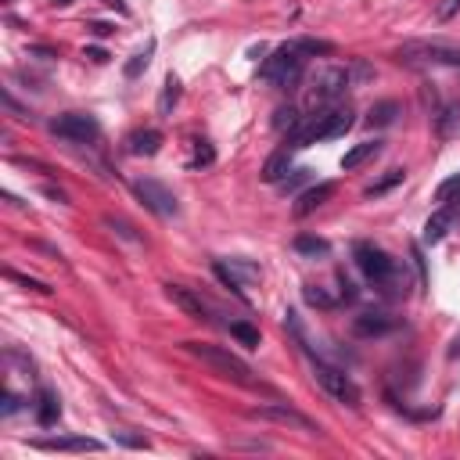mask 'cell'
<instances>
[{"instance_id": "6da1fadb", "label": "cell", "mask_w": 460, "mask_h": 460, "mask_svg": "<svg viewBox=\"0 0 460 460\" xmlns=\"http://www.w3.org/2000/svg\"><path fill=\"white\" fill-rule=\"evenodd\" d=\"M353 259L360 266V274L367 277L374 288H382L392 298L406 295V274H399V263H395L388 252H382V248L371 245V241H356L353 245Z\"/></svg>"}, {"instance_id": "7a4b0ae2", "label": "cell", "mask_w": 460, "mask_h": 460, "mask_svg": "<svg viewBox=\"0 0 460 460\" xmlns=\"http://www.w3.org/2000/svg\"><path fill=\"white\" fill-rule=\"evenodd\" d=\"M184 345H187L191 356H198L201 363H209L219 377L237 382V385H252V367L241 356H234V353H227V349H219V345H201V342H184Z\"/></svg>"}, {"instance_id": "3957f363", "label": "cell", "mask_w": 460, "mask_h": 460, "mask_svg": "<svg viewBox=\"0 0 460 460\" xmlns=\"http://www.w3.org/2000/svg\"><path fill=\"white\" fill-rule=\"evenodd\" d=\"M395 58L403 65H453L460 69V43H442V40H414L403 43Z\"/></svg>"}, {"instance_id": "277c9868", "label": "cell", "mask_w": 460, "mask_h": 460, "mask_svg": "<svg viewBox=\"0 0 460 460\" xmlns=\"http://www.w3.org/2000/svg\"><path fill=\"white\" fill-rule=\"evenodd\" d=\"M303 69H306L303 54H298L292 43H284L281 51H274V58L263 61L259 76L266 79V83L281 87V90H292V87H298V79H303Z\"/></svg>"}, {"instance_id": "5b68a950", "label": "cell", "mask_w": 460, "mask_h": 460, "mask_svg": "<svg viewBox=\"0 0 460 460\" xmlns=\"http://www.w3.org/2000/svg\"><path fill=\"white\" fill-rule=\"evenodd\" d=\"M313 374H316L320 388H324L335 403H342V406H349V410L360 406V385H356L342 367H335V363H324V360H313Z\"/></svg>"}, {"instance_id": "8992f818", "label": "cell", "mask_w": 460, "mask_h": 460, "mask_svg": "<svg viewBox=\"0 0 460 460\" xmlns=\"http://www.w3.org/2000/svg\"><path fill=\"white\" fill-rule=\"evenodd\" d=\"M353 87V79H349V65L342 69V65H335V69H324L320 76L313 79V90H309V108H331L342 94Z\"/></svg>"}, {"instance_id": "52a82bcc", "label": "cell", "mask_w": 460, "mask_h": 460, "mask_svg": "<svg viewBox=\"0 0 460 460\" xmlns=\"http://www.w3.org/2000/svg\"><path fill=\"white\" fill-rule=\"evenodd\" d=\"M51 133L69 140V144H94V140L101 137V126L87 112H65V116L51 119Z\"/></svg>"}, {"instance_id": "ba28073f", "label": "cell", "mask_w": 460, "mask_h": 460, "mask_svg": "<svg viewBox=\"0 0 460 460\" xmlns=\"http://www.w3.org/2000/svg\"><path fill=\"white\" fill-rule=\"evenodd\" d=\"M133 195L144 201L155 216H162V219H169V216L180 212L177 195H173L166 184H158V180H137V184H133Z\"/></svg>"}, {"instance_id": "9c48e42d", "label": "cell", "mask_w": 460, "mask_h": 460, "mask_svg": "<svg viewBox=\"0 0 460 460\" xmlns=\"http://www.w3.org/2000/svg\"><path fill=\"white\" fill-rule=\"evenodd\" d=\"M248 417L252 421H274V424H288V428H298V432H320L306 414H298V410L292 406H284V403H270V406H256V410H248Z\"/></svg>"}, {"instance_id": "30bf717a", "label": "cell", "mask_w": 460, "mask_h": 460, "mask_svg": "<svg viewBox=\"0 0 460 460\" xmlns=\"http://www.w3.org/2000/svg\"><path fill=\"white\" fill-rule=\"evenodd\" d=\"M33 446L47 450V453H98L101 442L87 439V435H58V439H36Z\"/></svg>"}, {"instance_id": "8fae6325", "label": "cell", "mask_w": 460, "mask_h": 460, "mask_svg": "<svg viewBox=\"0 0 460 460\" xmlns=\"http://www.w3.org/2000/svg\"><path fill=\"white\" fill-rule=\"evenodd\" d=\"M166 295L177 303L191 320H209V306L201 303V295H195V292H187V288H180V284H166Z\"/></svg>"}, {"instance_id": "7c38bea8", "label": "cell", "mask_w": 460, "mask_h": 460, "mask_svg": "<svg viewBox=\"0 0 460 460\" xmlns=\"http://www.w3.org/2000/svg\"><path fill=\"white\" fill-rule=\"evenodd\" d=\"M335 191H338L335 184H316V187H309V191H303V195H298V201H295V216L303 219V216L316 212L320 205H327L331 198H335Z\"/></svg>"}, {"instance_id": "4fadbf2b", "label": "cell", "mask_w": 460, "mask_h": 460, "mask_svg": "<svg viewBox=\"0 0 460 460\" xmlns=\"http://www.w3.org/2000/svg\"><path fill=\"white\" fill-rule=\"evenodd\" d=\"M392 327H395V320L385 313H360L353 320V335L356 338H377V335H388Z\"/></svg>"}, {"instance_id": "5bb4252c", "label": "cell", "mask_w": 460, "mask_h": 460, "mask_svg": "<svg viewBox=\"0 0 460 460\" xmlns=\"http://www.w3.org/2000/svg\"><path fill=\"white\" fill-rule=\"evenodd\" d=\"M158 148H162V133L158 130H133L130 137H126V151L130 155H144V158H151V155H158Z\"/></svg>"}, {"instance_id": "9a60e30c", "label": "cell", "mask_w": 460, "mask_h": 460, "mask_svg": "<svg viewBox=\"0 0 460 460\" xmlns=\"http://www.w3.org/2000/svg\"><path fill=\"white\" fill-rule=\"evenodd\" d=\"M374 155H382V140H363V144L349 148V151L342 155V169H345V173H353V169H360L363 162H371Z\"/></svg>"}, {"instance_id": "2e32d148", "label": "cell", "mask_w": 460, "mask_h": 460, "mask_svg": "<svg viewBox=\"0 0 460 460\" xmlns=\"http://www.w3.org/2000/svg\"><path fill=\"white\" fill-rule=\"evenodd\" d=\"M450 227H453V209L446 205V209H439V212L424 223V245H439L442 237L450 234Z\"/></svg>"}, {"instance_id": "e0dca14e", "label": "cell", "mask_w": 460, "mask_h": 460, "mask_svg": "<svg viewBox=\"0 0 460 460\" xmlns=\"http://www.w3.org/2000/svg\"><path fill=\"white\" fill-rule=\"evenodd\" d=\"M288 169H292V148H284V151H277V155L266 158V166H263L259 177H263L266 184H281L284 177H288Z\"/></svg>"}, {"instance_id": "ac0fdd59", "label": "cell", "mask_w": 460, "mask_h": 460, "mask_svg": "<svg viewBox=\"0 0 460 460\" xmlns=\"http://www.w3.org/2000/svg\"><path fill=\"white\" fill-rule=\"evenodd\" d=\"M399 116H403V105L399 101H377L371 112H367V122L371 126H392Z\"/></svg>"}, {"instance_id": "d6986e66", "label": "cell", "mask_w": 460, "mask_h": 460, "mask_svg": "<svg viewBox=\"0 0 460 460\" xmlns=\"http://www.w3.org/2000/svg\"><path fill=\"white\" fill-rule=\"evenodd\" d=\"M58 414H61L58 395H54V392H40V410H36V421H40L43 428H51V424H58Z\"/></svg>"}, {"instance_id": "ffe728a7", "label": "cell", "mask_w": 460, "mask_h": 460, "mask_svg": "<svg viewBox=\"0 0 460 460\" xmlns=\"http://www.w3.org/2000/svg\"><path fill=\"white\" fill-rule=\"evenodd\" d=\"M295 252H303V256H327L331 252V245L324 241V237H313V234H298L295 237Z\"/></svg>"}, {"instance_id": "44dd1931", "label": "cell", "mask_w": 460, "mask_h": 460, "mask_svg": "<svg viewBox=\"0 0 460 460\" xmlns=\"http://www.w3.org/2000/svg\"><path fill=\"white\" fill-rule=\"evenodd\" d=\"M298 122H303V112H298L295 105H284L274 112V130H281V133H292Z\"/></svg>"}, {"instance_id": "7402d4cb", "label": "cell", "mask_w": 460, "mask_h": 460, "mask_svg": "<svg viewBox=\"0 0 460 460\" xmlns=\"http://www.w3.org/2000/svg\"><path fill=\"white\" fill-rule=\"evenodd\" d=\"M292 47L298 54H320V58L335 54V43H331V40H316V36H303V40H295Z\"/></svg>"}, {"instance_id": "603a6c76", "label": "cell", "mask_w": 460, "mask_h": 460, "mask_svg": "<svg viewBox=\"0 0 460 460\" xmlns=\"http://www.w3.org/2000/svg\"><path fill=\"white\" fill-rule=\"evenodd\" d=\"M177 101H180V79H177V76H169V79H166V87H162V98H158V116H169Z\"/></svg>"}, {"instance_id": "cb8c5ba5", "label": "cell", "mask_w": 460, "mask_h": 460, "mask_svg": "<svg viewBox=\"0 0 460 460\" xmlns=\"http://www.w3.org/2000/svg\"><path fill=\"white\" fill-rule=\"evenodd\" d=\"M403 177H406V169H388V173H385V177H382V180H377V184H371V187H367V191H363V195H367V198H377V195H385V191H392V187H395V184H403Z\"/></svg>"}, {"instance_id": "d4e9b609", "label": "cell", "mask_w": 460, "mask_h": 460, "mask_svg": "<svg viewBox=\"0 0 460 460\" xmlns=\"http://www.w3.org/2000/svg\"><path fill=\"white\" fill-rule=\"evenodd\" d=\"M151 54H155V40L144 47V51H137L130 61H126V69H122V72H126V79H137L140 72H144V69H148V61H151Z\"/></svg>"}, {"instance_id": "484cf974", "label": "cell", "mask_w": 460, "mask_h": 460, "mask_svg": "<svg viewBox=\"0 0 460 460\" xmlns=\"http://www.w3.org/2000/svg\"><path fill=\"white\" fill-rule=\"evenodd\" d=\"M227 270L241 281V284H252V281H259V266L256 263H248V259H230Z\"/></svg>"}, {"instance_id": "4316f807", "label": "cell", "mask_w": 460, "mask_h": 460, "mask_svg": "<svg viewBox=\"0 0 460 460\" xmlns=\"http://www.w3.org/2000/svg\"><path fill=\"white\" fill-rule=\"evenodd\" d=\"M230 335L241 342V345H248V349H259V331L252 327V324H241V320H234L230 324Z\"/></svg>"}, {"instance_id": "83f0119b", "label": "cell", "mask_w": 460, "mask_h": 460, "mask_svg": "<svg viewBox=\"0 0 460 460\" xmlns=\"http://www.w3.org/2000/svg\"><path fill=\"white\" fill-rule=\"evenodd\" d=\"M349 79H353V87H363V83H371L374 79V65L371 61H349Z\"/></svg>"}, {"instance_id": "f1b7e54d", "label": "cell", "mask_w": 460, "mask_h": 460, "mask_svg": "<svg viewBox=\"0 0 460 460\" xmlns=\"http://www.w3.org/2000/svg\"><path fill=\"white\" fill-rule=\"evenodd\" d=\"M435 119H439V133L442 137H453L460 130V108H446V112L435 116Z\"/></svg>"}, {"instance_id": "f546056e", "label": "cell", "mask_w": 460, "mask_h": 460, "mask_svg": "<svg viewBox=\"0 0 460 460\" xmlns=\"http://www.w3.org/2000/svg\"><path fill=\"white\" fill-rule=\"evenodd\" d=\"M212 270H216V277L223 281V288H230V292H234L237 298H245V284H241V281H237V277L230 274V270H227V263H216Z\"/></svg>"}, {"instance_id": "4dcf8cb0", "label": "cell", "mask_w": 460, "mask_h": 460, "mask_svg": "<svg viewBox=\"0 0 460 460\" xmlns=\"http://www.w3.org/2000/svg\"><path fill=\"white\" fill-rule=\"evenodd\" d=\"M457 195H460V173H453L450 180H442L435 187V201H453Z\"/></svg>"}, {"instance_id": "1f68e13d", "label": "cell", "mask_w": 460, "mask_h": 460, "mask_svg": "<svg viewBox=\"0 0 460 460\" xmlns=\"http://www.w3.org/2000/svg\"><path fill=\"white\" fill-rule=\"evenodd\" d=\"M303 295H306V303H309V306H316V309H331V306H335V298H331L324 288H316V284H309V288H306Z\"/></svg>"}, {"instance_id": "d6a6232c", "label": "cell", "mask_w": 460, "mask_h": 460, "mask_svg": "<svg viewBox=\"0 0 460 460\" xmlns=\"http://www.w3.org/2000/svg\"><path fill=\"white\" fill-rule=\"evenodd\" d=\"M212 158H216V151L209 148V140H198V151H195V158H191V166L198 169V166H212Z\"/></svg>"}, {"instance_id": "836d02e7", "label": "cell", "mask_w": 460, "mask_h": 460, "mask_svg": "<svg viewBox=\"0 0 460 460\" xmlns=\"http://www.w3.org/2000/svg\"><path fill=\"white\" fill-rule=\"evenodd\" d=\"M8 277H11V281H19V284H22V288H29V292H43V295H47V292H51V288H47V284H43V281H33V277H22V274H14V270H8Z\"/></svg>"}, {"instance_id": "e575fe53", "label": "cell", "mask_w": 460, "mask_h": 460, "mask_svg": "<svg viewBox=\"0 0 460 460\" xmlns=\"http://www.w3.org/2000/svg\"><path fill=\"white\" fill-rule=\"evenodd\" d=\"M306 180H309V169H298V173H292V177H284L281 187H284V191H298Z\"/></svg>"}, {"instance_id": "d590c367", "label": "cell", "mask_w": 460, "mask_h": 460, "mask_svg": "<svg viewBox=\"0 0 460 460\" xmlns=\"http://www.w3.org/2000/svg\"><path fill=\"white\" fill-rule=\"evenodd\" d=\"M457 11H460V0H442V4L435 8V19H439V22H450Z\"/></svg>"}, {"instance_id": "8d00e7d4", "label": "cell", "mask_w": 460, "mask_h": 460, "mask_svg": "<svg viewBox=\"0 0 460 460\" xmlns=\"http://www.w3.org/2000/svg\"><path fill=\"white\" fill-rule=\"evenodd\" d=\"M105 223L112 227V230H119V234L126 237V241H140V237L133 234V227H130V223H122V219H112V216H105Z\"/></svg>"}, {"instance_id": "74e56055", "label": "cell", "mask_w": 460, "mask_h": 460, "mask_svg": "<svg viewBox=\"0 0 460 460\" xmlns=\"http://www.w3.org/2000/svg\"><path fill=\"white\" fill-rule=\"evenodd\" d=\"M4 105H8V112H14V116H19V119H29V112H25V108H22L19 101H14V98H11V94H8V90H4Z\"/></svg>"}, {"instance_id": "f35d334b", "label": "cell", "mask_w": 460, "mask_h": 460, "mask_svg": "<svg viewBox=\"0 0 460 460\" xmlns=\"http://www.w3.org/2000/svg\"><path fill=\"white\" fill-rule=\"evenodd\" d=\"M87 29H90V33H94V36H112V33H116V29H112V25H108V22H90Z\"/></svg>"}, {"instance_id": "ab89813d", "label": "cell", "mask_w": 460, "mask_h": 460, "mask_svg": "<svg viewBox=\"0 0 460 460\" xmlns=\"http://www.w3.org/2000/svg\"><path fill=\"white\" fill-rule=\"evenodd\" d=\"M43 195H47V198H54L58 205H69V195H65V191H58V187H51V184L43 187Z\"/></svg>"}, {"instance_id": "60d3db41", "label": "cell", "mask_w": 460, "mask_h": 460, "mask_svg": "<svg viewBox=\"0 0 460 460\" xmlns=\"http://www.w3.org/2000/svg\"><path fill=\"white\" fill-rule=\"evenodd\" d=\"M19 406H22V399H19V395H11V392H8V395H4V417H11Z\"/></svg>"}, {"instance_id": "b9f144b4", "label": "cell", "mask_w": 460, "mask_h": 460, "mask_svg": "<svg viewBox=\"0 0 460 460\" xmlns=\"http://www.w3.org/2000/svg\"><path fill=\"white\" fill-rule=\"evenodd\" d=\"M338 284H342V295L349 298V303H353V298H356V288H353V281H349V277L342 274V277H338Z\"/></svg>"}, {"instance_id": "7bdbcfd3", "label": "cell", "mask_w": 460, "mask_h": 460, "mask_svg": "<svg viewBox=\"0 0 460 460\" xmlns=\"http://www.w3.org/2000/svg\"><path fill=\"white\" fill-rule=\"evenodd\" d=\"M87 58H90V61H98V65H101V61H108V54L101 51V47H87Z\"/></svg>"}, {"instance_id": "ee69618b", "label": "cell", "mask_w": 460, "mask_h": 460, "mask_svg": "<svg viewBox=\"0 0 460 460\" xmlns=\"http://www.w3.org/2000/svg\"><path fill=\"white\" fill-rule=\"evenodd\" d=\"M119 442H126V446H148V442L137 439V435H119Z\"/></svg>"}, {"instance_id": "f6af8a7d", "label": "cell", "mask_w": 460, "mask_h": 460, "mask_svg": "<svg viewBox=\"0 0 460 460\" xmlns=\"http://www.w3.org/2000/svg\"><path fill=\"white\" fill-rule=\"evenodd\" d=\"M101 4H108V8H116L119 14H130V8H126V4H122V0H101Z\"/></svg>"}, {"instance_id": "bcb514c9", "label": "cell", "mask_w": 460, "mask_h": 460, "mask_svg": "<svg viewBox=\"0 0 460 460\" xmlns=\"http://www.w3.org/2000/svg\"><path fill=\"white\" fill-rule=\"evenodd\" d=\"M33 54H36V58H47V61H51V58H58V54L51 51V47H33Z\"/></svg>"}, {"instance_id": "7dc6e473", "label": "cell", "mask_w": 460, "mask_h": 460, "mask_svg": "<svg viewBox=\"0 0 460 460\" xmlns=\"http://www.w3.org/2000/svg\"><path fill=\"white\" fill-rule=\"evenodd\" d=\"M54 4H58V8H69V4H72V0H54Z\"/></svg>"}]
</instances>
